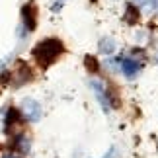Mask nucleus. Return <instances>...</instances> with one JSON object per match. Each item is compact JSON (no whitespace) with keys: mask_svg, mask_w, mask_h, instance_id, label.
I'll return each mask as SVG.
<instances>
[{"mask_svg":"<svg viewBox=\"0 0 158 158\" xmlns=\"http://www.w3.org/2000/svg\"><path fill=\"white\" fill-rule=\"evenodd\" d=\"M63 53H64V45H63V41L57 39V37H47L43 41H39V43L33 47V51H31L33 59L37 60L41 66L53 64Z\"/></svg>","mask_w":158,"mask_h":158,"instance_id":"f257e3e1","label":"nucleus"},{"mask_svg":"<svg viewBox=\"0 0 158 158\" xmlns=\"http://www.w3.org/2000/svg\"><path fill=\"white\" fill-rule=\"evenodd\" d=\"M22 23L26 31H33L37 27V6L31 0L22 6Z\"/></svg>","mask_w":158,"mask_h":158,"instance_id":"f03ea898","label":"nucleus"},{"mask_svg":"<svg viewBox=\"0 0 158 158\" xmlns=\"http://www.w3.org/2000/svg\"><path fill=\"white\" fill-rule=\"evenodd\" d=\"M29 147H31V143H29V139H27L26 135H16V137H14L12 148L18 150L20 154H27V152H29Z\"/></svg>","mask_w":158,"mask_h":158,"instance_id":"423d86ee","label":"nucleus"},{"mask_svg":"<svg viewBox=\"0 0 158 158\" xmlns=\"http://www.w3.org/2000/svg\"><path fill=\"white\" fill-rule=\"evenodd\" d=\"M147 2H148V6H150V10L158 12V0H147Z\"/></svg>","mask_w":158,"mask_h":158,"instance_id":"ddd939ff","label":"nucleus"},{"mask_svg":"<svg viewBox=\"0 0 158 158\" xmlns=\"http://www.w3.org/2000/svg\"><path fill=\"white\" fill-rule=\"evenodd\" d=\"M64 2H66V0H55V2H53V6H51V10H53V12L60 10V6H63Z\"/></svg>","mask_w":158,"mask_h":158,"instance_id":"f8f14e48","label":"nucleus"},{"mask_svg":"<svg viewBox=\"0 0 158 158\" xmlns=\"http://www.w3.org/2000/svg\"><path fill=\"white\" fill-rule=\"evenodd\" d=\"M16 123H20V111L18 109H14V107H10L8 111H6V119H4V129L6 131H10V127H14Z\"/></svg>","mask_w":158,"mask_h":158,"instance_id":"1a4fd4ad","label":"nucleus"},{"mask_svg":"<svg viewBox=\"0 0 158 158\" xmlns=\"http://www.w3.org/2000/svg\"><path fill=\"white\" fill-rule=\"evenodd\" d=\"M22 115L29 121V123H37V121L41 119V106H39V102H35L33 98H26L22 102Z\"/></svg>","mask_w":158,"mask_h":158,"instance_id":"7ed1b4c3","label":"nucleus"},{"mask_svg":"<svg viewBox=\"0 0 158 158\" xmlns=\"http://www.w3.org/2000/svg\"><path fill=\"white\" fill-rule=\"evenodd\" d=\"M12 76H18L16 86H22L23 82H29V80H31V70L27 69L26 63H22V60H20V64H18V72H16V74H12Z\"/></svg>","mask_w":158,"mask_h":158,"instance_id":"0eeeda50","label":"nucleus"},{"mask_svg":"<svg viewBox=\"0 0 158 158\" xmlns=\"http://www.w3.org/2000/svg\"><path fill=\"white\" fill-rule=\"evenodd\" d=\"M100 51L104 53V55H111L115 51V41L111 37H104L100 41Z\"/></svg>","mask_w":158,"mask_h":158,"instance_id":"9d476101","label":"nucleus"},{"mask_svg":"<svg viewBox=\"0 0 158 158\" xmlns=\"http://www.w3.org/2000/svg\"><path fill=\"white\" fill-rule=\"evenodd\" d=\"M90 86H92V90L96 92V98H98L100 106L104 107V111H106V113L111 111V107H113V102H111L113 94H109L107 90L104 88V84H100L98 80H92V82H90Z\"/></svg>","mask_w":158,"mask_h":158,"instance_id":"20e7f679","label":"nucleus"},{"mask_svg":"<svg viewBox=\"0 0 158 158\" xmlns=\"http://www.w3.org/2000/svg\"><path fill=\"white\" fill-rule=\"evenodd\" d=\"M119 63H121V72H123L127 78H135L139 69H141V63L135 60V59H121Z\"/></svg>","mask_w":158,"mask_h":158,"instance_id":"39448f33","label":"nucleus"},{"mask_svg":"<svg viewBox=\"0 0 158 158\" xmlns=\"http://www.w3.org/2000/svg\"><path fill=\"white\" fill-rule=\"evenodd\" d=\"M133 4H135V6H141V4H147V0H133Z\"/></svg>","mask_w":158,"mask_h":158,"instance_id":"4468645a","label":"nucleus"},{"mask_svg":"<svg viewBox=\"0 0 158 158\" xmlns=\"http://www.w3.org/2000/svg\"><path fill=\"white\" fill-rule=\"evenodd\" d=\"M84 63H86V69L90 72H100V64H98V60H96V57L88 55V57H84Z\"/></svg>","mask_w":158,"mask_h":158,"instance_id":"9b49d317","label":"nucleus"},{"mask_svg":"<svg viewBox=\"0 0 158 158\" xmlns=\"http://www.w3.org/2000/svg\"><path fill=\"white\" fill-rule=\"evenodd\" d=\"M2 158H22V156H18V154H12V152H10V154H4Z\"/></svg>","mask_w":158,"mask_h":158,"instance_id":"2eb2a0df","label":"nucleus"},{"mask_svg":"<svg viewBox=\"0 0 158 158\" xmlns=\"http://www.w3.org/2000/svg\"><path fill=\"white\" fill-rule=\"evenodd\" d=\"M139 20H141V12H139V8L133 2H129L125 6V22L129 23V26H135Z\"/></svg>","mask_w":158,"mask_h":158,"instance_id":"6e6552de","label":"nucleus"}]
</instances>
